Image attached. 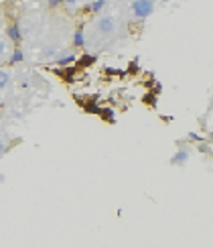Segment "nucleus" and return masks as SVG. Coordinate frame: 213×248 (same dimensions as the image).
<instances>
[{
  "mask_svg": "<svg viewBox=\"0 0 213 248\" xmlns=\"http://www.w3.org/2000/svg\"><path fill=\"white\" fill-rule=\"evenodd\" d=\"M152 13H155V0H134L132 2V15H134V18L144 20Z\"/></svg>",
  "mask_w": 213,
  "mask_h": 248,
  "instance_id": "obj_1",
  "label": "nucleus"
},
{
  "mask_svg": "<svg viewBox=\"0 0 213 248\" xmlns=\"http://www.w3.org/2000/svg\"><path fill=\"white\" fill-rule=\"evenodd\" d=\"M96 31L99 35H112L116 31V18L110 16V15H104L96 20Z\"/></svg>",
  "mask_w": 213,
  "mask_h": 248,
  "instance_id": "obj_2",
  "label": "nucleus"
},
{
  "mask_svg": "<svg viewBox=\"0 0 213 248\" xmlns=\"http://www.w3.org/2000/svg\"><path fill=\"white\" fill-rule=\"evenodd\" d=\"M189 157H191V151H189L187 144H183V147H179V151L170 157V165H175V167H185Z\"/></svg>",
  "mask_w": 213,
  "mask_h": 248,
  "instance_id": "obj_3",
  "label": "nucleus"
},
{
  "mask_svg": "<svg viewBox=\"0 0 213 248\" xmlns=\"http://www.w3.org/2000/svg\"><path fill=\"white\" fill-rule=\"evenodd\" d=\"M75 59H77V57H75V53H71V51H69V53L65 51V53H61V55H57V57H55V61H57V65H59V67L75 63Z\"/></svg>",
  "mask_w": 213,
  "mask_h": 248,
  "instance_id": "obj_4",
  "label": "nucleus"
},
{
  "mask_svg": "<svg viewBox=\"0 0 213 248\" xmlns=\"http://www.w3.org/2000/svg\"><path fill=\"white\" fill-rule=\"evenodd\" d=\"M6 39L13 41V43H18V41L23 39V35H20V29H18L16 25H10V27L6 29Z\"/></svg>",
  "mask_w": 213,
  "mask_h": 248,
  "instance_id": "obj_5",
  "label": "nucleus"
},
{
  "mask_svg": "<svg viewBox=\"0 0 213 248\" xmlns=\"http://www.w3.org/2000/svg\"><path fill=\"white\" fill-rule=\"evenodd\" d=\"M98 114H99L101 120H106L108 124H114L116 122V114H114V110H112V108H99Z\"/></svg>",
  "mask_w": 213,
  "mask_h": 248,
  "instance_id": "obj_6",
  "label": "nucleus"
},
{
  "mask_svg": "<svg viewBox=\"0 0 213 248\" xmlns=\"http://www.w3.org/2000/svg\"><path fill=\"white\" fill-rule=\"evenodd\" d=\"M10 79H13V74H10V69H4V67H0V90L8 88Z\"/></svg>",
  "mask_w": 213,
  "mask_h": 248,
  "instance_id": "obj_7",
  "label": "nucleus"
},
{
  "mask_svg": "<svg viewBox=\"0 0 213 248\" xmlns=\"http://www.w3.org/2000/svg\"><path fill=\"white\" fill-rule=\"evenodd\" d=\"M85 45V35H84V31L81 29H77L75 33H73V47H84Z\"/></svg>",
  "mask_w": 213,
  "mask_h": 248,
  "instance_id": "obj_8",
  "label": "nucleus"
},
{
  "mask_svg": "<svg viewBox=\"0 0 213 248\" xmlns=\"http://www.w3.org/2000/svg\"><path fill=\"white\" fill-rule=\"evenodd\" d=\"M23 59H25L23 49H18V47H16V49L13 51V55H10V59H8V61H10V65H16V63H20Z\"/></svg>",
  "mask_w": 213,
  "mask_h": 248,
  "instance_id": "obj_9",
  "label": "nucleus"
},
{
  "mask_svg": "<svg viewBox=\"0 0 213 248\" xmlns=\"http://www.w3.org/2000/svg\"><path fill=\"white\" fill-rule=\"evenodd\" d=\"M104 6H106V0H94L91 4H87V10L89 13H101Z\"/></svg>",
  "mask_w": 213,
  "mask_h": 248,
  "instance_id": "obj_10",
  "label": "nucleus"
},
{
  "mask_svg": "<svg viewBox=\"0 0 213 248\" xmlns=\"http://www.w3.org/2000/svg\"><path fill=\"white\" fill-rule=\"evenodd\" d=\"M43 57H45V59L57 57V47H45V49H43Z\"/></svg>",
  "mask_w": 213,
  "mask_h": 248,
  "instance_id": "obj_11",
  "label": "nucleus"
},
{
  "mask_svg": "<svg viewBox=\"0 0 213 248\" xmlns=\"http://www.w3.org/2000/svg\"><path fill=\"white\" fill-rule=\"evenodd\" d=\"M99 106H96V102H89V104H85V112H89V114H98Z\"/></svg>",
  "mask_w": 213,
  "mask_h": 248,
  "instance_id": "obj_12",
  "label": "nucleus"
},
{
  "mask_svg": "<svg viewBox=\"0 0 213 248\" xmlns=\"http://www.w3.org/2000/svg\"><path fill=\"white\" fill-rule=\"evenodd\" d=\"M6 53H8V43L4 39H0V57H6Z\"/></svg>",
  "mask_w": 213,
  "mask_h": 248,
  "instance_id": "obj_13",
  "label": "nucleus"
},
{
  "mask_svg": "<svg viewBox=\"0 0 213 248\" xmlns=\"http://www.w3.org/2000/svg\"><path fill=\"white\" fill-rule=\"evenodd\" d=\"M144 102H146V104H150V106H156V96H155V94H148V96L144 98Z\"/></svg>",
  "mask_w": 213,
  "mask_h": 248,
  "instance_id": "obj_14",
  "label": "nucleus"
},
{
  "mask_svg": "<svg viewBox=\"0 0 213 248\" xmlns=\"http://www.w3.org/2000/svg\"><path fill=\"white\" fill-rule=\"evenodd\" d=\"M6 151H8V142H6L4 139H0V157H2Z\"/></svg>",
  "mask_w": 213,
  "mask_h": 248,
  "instance_id": "obj_15",
  "label": "nucleus"
},
{
  "mask_svg": "<svg viewBox=\"0 0 213 248\" xmlns=\"http://www.w3.org/2000/svg\"><path fill=\"white\" fill-rule=\"evenodd\" d=\"M94 61H96V57H94V55H87V57L81 59V63H84V65H91Z\"/></svg>",
  "mask_w": 213,
  "mask_h": 248,
  "instance_id": "obj_16",
  "label": "nucleus"
},
{
  "mask_svg": "<svg viewBox=\"0 0 213 248\" xmlns=\"http://www.w3.org/2000/svg\"><path fill=\"white\" fill-rule=\"evenodd\" d=\"M47 4H49L51 8H57V6L63 4V0H47Z\"/></svg>",
  "mask_w": 213,
  "mask_h": 248,
  "instance_id": "obj_17",
  "label": "nucleus"
},
{
  "mask_svg": "<svg viewBox=\"0 0 213 248\" xmlns=\"http://www.w3.org/2000/svg\"><path fill=\"white\" fill-rule=\"evenodd\" d=\"M63 2L69 4V6H75V4H77V0H63Z\"/></svg>",
  "mask_w": 213,
  "mask_h": 248,
  "instance_id": "obj_18",
  "label": "nucleus"
},
{
  "mask_svg": "<svg viewBox=\"0 0 213 248\" xmlns=\"http://www.w3.org/2000/svg\"><path fill=\"white\" fill-rule=\"evenodd\" d=\"M160 92H162V86L156 84V86H155V94H160Z\"/></svg>",
  "mask_w": 213,
  "mask_h": 248,
  "instance_id": "obj_19",
  "label": "nucleus"
}]
</instances>
